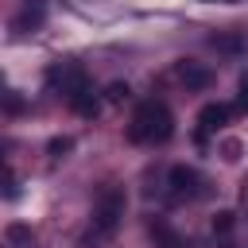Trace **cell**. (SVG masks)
I'll return each mask as SVG.
<instances>
[{
    "mask_svg": "<svg viewBox=\"0 0 248 248\" xmlns=\"http://www.w3.org/2000/svg\"><path fill=\"white\" fill-rule=\"evenodd\" d=\"M124 190L120 186H105L101 190V198H97V205H93V236H101V240H108L112 232H116V225H120V217H124Z\"/></svg>",
    "mask_w": 248,
    "mask_h": 248,
    "instance_id": "cell-2",
    "label": "cell"
},
{
    "mask_svg": "<svg viewBox=\"0 0 248 248\" xmlns=\"http://www.w3.org/2000/svg\"><path fill=\"white\" fill-rule=\"evenodd\" d=\"M174 74H178V81H182L186 89H209V81H213V74H209L205 66H198V62H178Z\"/></svg>",
    "mask_w": 248,
    "mask_h": 248,
    "instance_id": "cell-6",
    "label": "cell"
},
{
    "mask_svg": "<svg viewBox=\"0 0 248 248\" xmlns=\"http://www.w3.org/2000/svg\"><path fill=\"white\" fill-rule=\"evenodd\" d=\"M205 4H209V0H205Z\"/></svg>",
    "mask_w": 248,
    "mask_h": 248,
    "instance_id": "cell-15",
    "label": "cell"
},
{
    "mask_svg": "<svg viewBox=\"0 0 248 248\" xmlns=\"http://www.w3.org/2000/svg\"><path fill=\"white\" fill-rule=\"evenodd\" d=\"M240 108H244V112H248V78H244V81H240Z\"/></svg>",
    "mask_w": 248,
    "mask_h": 248,
    "instance_id": "cell-14",
    "label": "cell"
},
{
    "mask_svg": "<svg viewBox=\"0 0 248 248\" xmlns=\"http://www.w3.org/2000/svg\"><path fill=\"white\" fill-rule=\"evenodd\" d=\"M46 81L70 101V97H78L81 89H89V78H85V70L81 66H74V62H54L50 70H46Z\"/></svg>",
    "mask_w": 248,
    "mask_h": 248,
    "instance_id": "cell-3",
    "label": "cell"
},
{
    "mask_svg": "<svg viewBox=\"0 0 248 248\" xmlns=\"http://www.w3.org/2000/svg\"><path fill=\"white\" fill-rule=\"evenodd\" d=\"M19 194V186H16V174H12V167L4 170V198H16Z\"/></svg>",
    "mask_w": 248,
    "mask_h": 248,
    "instance_id": "cell-13",
    "label": "cell"
},
{
    "mask_svg": "<svg viewBox=\"0 0 248 248\" xmlns=\"http://www.w3.org/2000/svg\"><path fill=\"white\" fill-rule=\"evenodd\" d=\"M128 97H132V89H128V81H112V85L105 89V101H108V105H124Z\"/></svg>",
    "mask_w": 248,
    "mask_h": 248,
    "instance_id": "cell-9",
    "label": "cell"
},
{
    "mask_svg": "<svg viewBox=\"0 0 248 248\" xmlns=\"http://www.w3.org/2000/svg\"><path fill=\"white\" fill-rule=\"evenodd\" d=\"M70 147H74V140H70V136H54V140H50V143H46V151H50V155H54V159H62V155H66V151H70Z\"/></svg>",
    "mask_w": 248,
    "mask_h": 248,
    "instance_id": "cell-10",
    "label": "cell"
},
{
    "mask_svg": "<svg viewBox=\"0 0 248 248\" xmlns=\"http://www.w3.org/2000/svg\"><path fill=\"white\" fill-rule=\"evenodd\" d=\"M128 136L136 143H167L174 136V116L163 101H143L128 124Z\"/></svg>",
    "mask_w": 248,
    "mask_h": 248,
    "instance_id": "cell-1",
    "label": "cell"
},
{
    "mask_svg": "<svg viewBox=\"0 0 248 248\" xmlns=\"http://www.w3.org/2000/svg\"><path fill=\"white\" fill-rule=\"evenodd\" d=\"M70 108H74L78 116H85V120H93V116L101 112V101H97V93H93V85H89V89H81L78 97H70Z\"/></svg>",
    "mask_w": 248,
    "mask_h": 248,
    "instance_id": "cell-7",
    "label": "cell"
},
{
    "mask_svg": "<svg viewBox=\"0 0 248 248\" xmlns=\"http://www.w3.org/2000/svg\"><path fill=\"white\" fill-rule=\"evenodd\" d=\"M229 124V105H205L202 112H198V140H205V136H213V132H221Z\"/></svg>",
    "mask_w": 248,
    "mask_h": 248,
    "instance_id": "cell-5",
    "label": "cell"
},
{
    "mask_svg": "<svg viewBox=\"0 0 248 248\" xmlns=\"http://www.w3.org/2000/svg\"><path fill=\"white\" fill-rule=\"evenodd\" d=\"M147 232H151V240H155L159 248H182V236H178V232H174L167 221H159V217L147 225Z\"/></svg>",
    "mask_w": 248,
    "mask_h": 248,
    "instance_id": "cell-8",
    "label": "cell"
},
{
    "mask_svg": "<svg viewBox=\"0 0 248 248\" xmlns=\"http://www.w3.org/2000/svg\"><path fill=\"white\" fill-rule=\"evenodd\" d=\"M167 182H170V194L174 198H194L198 194V186H202V174L194 170V167H170V174H167Z\"/></svg>",
    "mask_w": 248,
    "mask_h": 248,
    "instance_id": "cell-4",
    "label": "cell"
},
{
    "mask_svg": "<svg viewBox=\"0 0 248 248\" xmlns=\"http://www.w3.org/2000/svg\"><path fill=\"white\" fill-rule=\"evenodd\" d=\"M229 229H232V213H229V209H221V213L213 217V232H229Z\"/></svg>",
    "mask_w": 248,
    "mask_h": 248,
    "instance_id": "cell-12",
    "label": "cell"
},
{
    "mask_svg": "<svg viewBox=\"0 0 248 248\" xmlns=\"http://www.w3.org/2000/svg\"><path fill=\"white\" fill-rule=\"evenodd\" d=\"M8 240L12 244H31V229L27 225H8Z\"/></svg>",
    "mask_w": 248,
    "mask_h": 248,
    "instance_id": "cell-11",
    "label": "cell"
}]
</instances>
